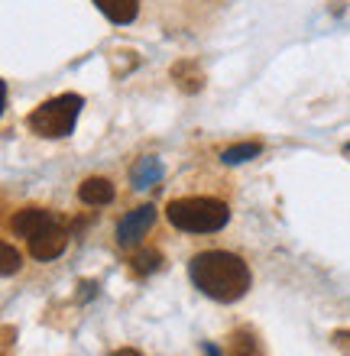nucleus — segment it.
Instances as JSON below:
<instances>
[{
  "mask_svg": "<svg viewBox=\"0 0 350 356\" xmlns=\"http://www.w3.org/2000/svg\"><path fill=\"white\" fill-rule=\"evenodd\" d=\"M159 263H162V259H159V253H156V250H143V253L133 256V272H140V275H143V272H156V269H159Z\"/></svg>",
  "mask_w": 350,
  "mask_h": 356,
  "instance_id": "ddd939ff",
  "label": "nucleus"
},
{
  "mask_svg": "<svg viewBox=\"0 0 350 356\" xmlns=\"http://www.w3.org/2000/svg\"><path fill=\"white\" fill-rule=\"evenodd\" d=\"M17 269H19V253L10 243H3L0 246V272H3V275H13Z\"/></svg>",
  "mask_w": 350,
  "mask_h": 356,
  "instance_id": "4468645a",
  "label": "nucleus"
},
{
  "mask_svg": "<svg viewBox=\"0 0 350 356\" xmlns=\"http://www.w3.org/2000/svg\"><path fill=\"white\" fill-rule=\"evenodd\" d=\"M52 220H58L52 211H46V207H23V211H17V214L10 217V230L17 236H33V234H39L42 227H49Z\"/></svg>",
  "mask_w": 350,
  "mask_h": 356,
  "instance_id": "423d86ee",
  "label": "nucleus"
},
{
  "mask_svg": "<svg viewBox=\"0 0 350 356\" xmlns=\"http://www.w3.org/2000/svg\"><path fill=\"white\" fill-rule=\"evenodd\" d=\"M114 356H140V353H136V350H117Z\"/></svg>",
  "mask_w": 350,
  "mask_h": 356,
  "instance_id": "dca6fc26",
  "label": "nucleus"
},
{
  "mask_svg": "<svg viewBox=\"0 0 350 356\" xmlns=\"http://www.w3.org/2000/svg\"><path fill=\"white\" fill-rule=\"evenodd\" d=\"M331 340H334V347L341 350L344 356H350V330H334Z\"/></svg>",
  "mask_w": 350,
  "mask_h": 356,
  "instance_id": "2eb2a0df",
  "label": "nucleus"
},
{
  "mask_svg": "<svg viewBox=\"0 0 350 356\" xmlns=\"http://www.w3.org/2000/svg\"><path fill=\"white\" fill-rule=\"evenodd\" d=\"M159 178H162L159 159H140L136 165H133V172H130L133 188H150V185H156Z\"/></svg>",
  "mask_w": 350,
  "mask_h": 356,
  "instance_id": "9d476101",
  "label": "nucleus"
},
{
  "mask_svg": "<svg viewBox=\"0 0 350 356\" xmlns=\"http://www.w3.org/2000/svg\"><path fill=\"white\" fill-rule=\"evenodd\" d=\"M152 220H156V207L152 204H140V207H133V211H127L120 217V224H117V243L120 246L136 243L140 236H146Z\"/></svg>",
  "mask_w": 350,
  "mask_h": 356,
  "instance_id": "39448f33",
  "label": "nucleus"
},
{
  "mask_svg": "<svg viewBox=\"0 0 350 356\" xmlns=\"http://www.w3.org/2000/svg\"><path fill=\"white\" fill-rule=\"evenodd\" d=\"M95 3L111 23H133L140 13V0H95Z\"/></svg>",
  "mask_w": 350,
  "mask_h": 356,
  "instance_id": "6e6552de",
  "label": "nucleus"
},
{
  "mask_svg": "<svg viewBox=\"0 0 350 356\" xmlns=\"http://www.w3.org/2000/svg\"><path fill=\"white\" fill-rule=\"evenodd\" d=\"M114 185L107 181V178H85L81 181V188H78V197L85 201V204H91V207H104V204H111L114 201Z\"/></svg>",
  "mask_w": 350,
  "mask_h": 356,
  "instance_id": "0eeeda50",
  "label": "nucleus"
},
{
  "mask_svg": "<svg viewBox=\"0 0 350 356\" xmlns=\"http://www.w3.org/2000/svg\"><path fill=\"white\" fill-rule=\"evenodd\" d=\"M189 275L195 282V289L201 295H208L214 301H240L253 285V275H250V266L234 253H224V250H205V253H195L189 259Z\"/></svg>",
  "mask_w": 350,
  "mask_h": 356,
  "instance_id": "f257e3e1",
  "label": "nucleus"
},
{
  "mask_svg": "<svg viewBox=\"0 0 350 356\" xmlns=\"http://www.w3.org/2000/svg\"><path fill=\"white\" fill-rule=\"evenodd\" d=\"M166 217L185 234H214L230 220V207L218 197H179L169 201Z\"/></svg>",
  "mask_w": 350,
  "mask_h": 356,
  "instance_id": "f03ea898",
  "label": "nucleus"
},
{
  "mask_svg": "<svg viewBox=\"0 0 350 356\" xmlns=\"http://www.w3.org/2000/svg\"><path fill=\"white\" fill-rule=\"evenodd\" d=\"M68 246V230L58 220H52L49 227H42L39 234L29 236V253L36 256L39 263H49V259H58V256L65 253Z\"/></svg>",
  "mask_w": 350,
  "mask_h": 356,
  "instance_id": "20e7f679",
  "label": "nucleus"
},
{
  "mask_svg": "<svg viewBox=\"0 0 350 356\" xmlns=\"http://www.w3.org/2000/svg\"><path fill=\"white\" fill-rule=\"evenodd\" d=\"M224 356H263V347H260V340H256L253 330H234L228 340V353Z\"/></svg>",
  "mask_w": 350,
  "mask_h": 356,
  "instance_id": "1a4fd4ad",
  "label": "nucleus"
},
{
  "mask_svg": "<svg viewBox=\"0 0 350 356\" xmlns=\"http://www.w3.org/2000/svg\"><path fill=\"white\" fill-rule=\"evenodd\" d=\"M344 152H347V156H350V143H347V146H344Z\"/></svg>",
  "mask_w": 350,
  "mask_h": 356,
  "instance_id": "f3484780",
  "label": "nucleus"
},
{
  "mask_svg": "<svg viewBox=\"0 0 350 356\" xmlns=\"http://www.w3.org/2000/svg\"><path fill=\"white\" fill-rule=\"evenodd\" d=\"M172 78H175L185 91H201V72L195 68V62H179V65L172 68Z\"/></svg>",
  "mask_w": 350,
  "mask_h": 356,
  "instance_id": "f8f14e48",
  "label": "nucleus"
},
{
  "mask_svg": "<svg viewBox=\"0 0 350 356\" xmlns=\"http://www.w3.org/2000/svg\"><path fill=\"white\" fill-rule=\"evenodd\" d=\"M260 143H237V146H230V149H224V156H221V162L224 165H240V162L246 159H256L260 156Z\"/></svg>",
  "mask_w": 350,
  "mask_h": 356,
  "instance_id": "9b49d317",
  "label": "nucleus"
},
{
  "mask_svg": "<svg viewBox=\"0 0 350 356\" xmlns=\"http://www.w3.org/2000/svg\"><path fill=\"white\" fill-rule=\"evenodd\" d=\"M81 97L78 94H58L52 101L39 104L36 111L26 117L29 130L36 136H46V140H58V136H68L72 127H75L78 113H81Z\"/></svg>",
  "mask_w": 350,
  "mask_h": 356,
  "instance_id": "7ed1b4c3",
  "label": "nucleus"
}]
</instances>
